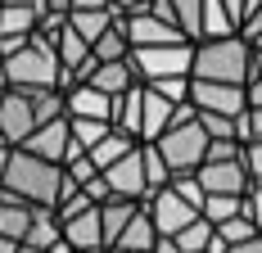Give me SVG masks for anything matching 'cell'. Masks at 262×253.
<instances>
[{
    "label": "cell",
    "instance_id": "7bdbcfd3",
    "mask_svg": "<svg viewBox=\"0 0 262 253\" xmlns=\"http://www.w3.org/2000/svg\"><path fill=\"white\" fill-rule=\"evenodd\" d=\"M226 253H262V235H253V240H244V244H231Z\"/></svg>",
    "mask_w": 262,
    "mask_h": 253
},
{
    "label": "cell",
    "instance_id": "e575fe53",
    "mask_svg": "<svg viewBox=\"0 0 262 253\" xmlns=\"http://www.w3.org/2000/svg\"><path fill=\"white\" fill-rule=\"evenodd\" d=\"M63 177L73 181V185H86V181H95L100 177V172H95V163H91V158H86V154H73V158H68V163H63Z\"/></svg>",
    "mask_w": 262,
    "mask_h": 253
},
{
    "label": "cell",
    "instance_id": "d6a6232c",
    "mask_svg": "<svg viewBox=\"0 0 262 253\" xmlns=\"http://www.w3.org/2000/svg\"><path fill=\"white\" fill-rule=\"evenodd\" d=\"M199 131L208 140H235V118H222V113H194Z\"/></svg>",
    "mask_w": 262,
    "mask_h": 253
},
{
    "label": "cell",
    "instance_id": "603a6c76",
    "mask_svg": "<svg viewBox=\"0 0 262 253\" xmlns=\"http://www.w3.org/2000/svg\"><path fill=\"white\" fill-rule=\"evenodd\" d=\"M41 27V14L36 9H23V5H0V36H36Z\"/></svg>",
    "mask_w": 262,
    "mask_h": 253
},
{
    "label": "cell",
    "instance_id": "cb8c5ba5",
    "mask_svg": "<svg viewBox=\"0 0 262 253\" xmlns=\"http://www.w3.org/2000/svg\"><path fill=\"white\" fill-rule=\"evenodd\" d=\"M127 54H131V46H127V36H122V27H118V23L91 41V59H95V64H122Z\"/></svg>",
    "mask_w": 262,
    "mask_h": 253
},
{
    "label": "cell",
    "instance_id": "52a82bcc",
    "mask_svg": "<svg viewBox=\"0 0 262 253\" xmlns=\"http://www.w3.org/2000/svg\"><path fill=\"white\" fill-rule=\"evenodd\" d=\"M140 208L149 213V222H154V230L163 235V240H172V235H177L181 226H190V222L199 217V213H194V208H190V203H185L181 195L172 190V185L154 190V195H149V199L140 203Z\"/></svg>",
    "mask_w": 262,
    "mask_h": 253
},
{
    "label": "cell",
    "instance_id": "2e32d148",
    "mask_svg": "<svg viewBox=\"0 0 262 253\" xmlns=\"http://www.w3.org/2000/svg\"><path fill=\"white\" fill-rule=\"evenodd\" d=\"M86 86H95L100 95L118 100V95H127L131 86H136V68H131L127 59H122V64H95L91 77H86Z\"/></svg>",
    "mask_w": 262,
    "mask_h": 253
},
{
    "label": "cell",
    "instance_id": "5bb4252c",
    "mask_svg": "<svg viewBox=\"0 0 262 253\" xmlns=\"http://www.w3.org/2000/svg\"><path fill=\"white\" fill-rule=\"evenodd\" d=\"M59 95H63V118H95V122H113V100L100 95L95 86L77 81V86H68V91H59Z\"/></svg>",
    "mask_w": 262,
    "mask_h": 253
},
{
    "label": "cell",
    "instance_id": "4dcf8cb0",
    "mask_svg": "<svg viewBox=\"0 0 262 253\" xmlns=\"http://www.w3.org/2000/svg\"><path fill=\"white\" fill-rule=\"evenodd\" d=\"M172 14H177V32L194 46L199 41V0H172Z\"/></svg>",
    "mask_w": 262,
    "mask_h": 253
},
{
    "label": "cell",
    "instance_id": "f546056e",
    "mask_svg": "<svg viewBox=\"0 0 262 253\" xmlns=\"http://www.w3.org/2000/svg\"><path fill=\"white\" fill-rule=\"evenodd\" d=\"M140 167H145V190L154 195V190H163L167 185V167H163V158H158V150L154 145H140Z\"/></svg>",
    "mask_w": 262,
    "mask_h": 253
},
{
    "label": "cell",
    "instance_id": "5b68a950",
    "mask_svg": "<svg viewBox=\"0 0 262 253\" xmlns=\"http://www.w3.org/2000/svg\"><path fill=\"white\" fill-rule=\"evenodd\" d=\"M154 150H158V158H163V167H167V177H190V172L204 163L208 136L199 131V122L167 126V131L154 140Z\"/></svg>",
    "mask_w": 262,
    "mask_h": 253
},
{
    "label": "cell",
    "instance_id": "83f0119b",
    "mask_svg": "<svg viewBox=\"0 0 262 253\" xmlns=\"http://www.w3.org/2000/svg\"><path fill=\"white\" fill-rule=\"evenodd\" d=\"M108 131H113V122H95V118H68V136H73V145H77L81 154L91 150V145H100Z\"/></svg>",
    "mask_w": 262,
    "mask_h": 253
},
{
    "label": "cell",
    "instance_id": "4316f807",
    "mask_svg": "<svg viewBox=\"0 0 262 253\" xmlns=\"http://www.w3.org/2000/svg\"><path fill=\"white\" fill-rule=\"evenodd\" d=\"M244 213V195H204V208H199V217L212 222V226H222V222H231Z\"/></svg>",
    "mask_w": 262,
    "mask_h": 253
},
{
    "label": "cell",
    "instance_id": "f6af8a7d",
    "mask_svg": "<svg viewBox=\"0 0 262 253\" xmlns=\"http://www.w3.org/2000/svg\"><path fill=\"white\" fill-rule=\"evenodd\" d=\"M249 81H262V50H253V59H249Z\"/></svg>",
    "mask_w": 262,
    "mask_h": 253
},
{
    "label": "cell",
    "instance_id": "7a4b0ae2",
    "mask_svg": "<svg viewBox=\"0 0 262 253\" xmlns=\"http://www.w3.org/2000/svg\"><path fill=\"white\" fill-rule=\"evenodd\" d=\"M0 195L54 213V203L63 195V167H54V163H46V158H36L27 150H9L5 177H0Z\"/></svg>",
    "mask_w": 262,
    "mask_h": 253
},
{
    "label": "cell",
    "instance_id": "f1b7e54d",
    "mask_svg": "<svg viewBox=\"0 0 262 253\" xmlns=\"http://www.w3.org/2000/svg\"><path fill=\"white\" fill-rule=\"evenodd\" d=\"M212 240V222H204V217H194L190 226H181L177 235H172V244H177V253H204Z\"/></svg>",
    "mask_w": 262,
    "mask_h": 253
},
{
    "label": "cell",
    "instance_id": "e0dca14e",
    "mask_svg": "<svg viewBox=\"0 0 262 253\" xmlns=\"http://www.w3.org/2000/svg\"><path fill=\"white\" fill-rule=\"evenodd\" d=\"M63 18H68V27L77 32L86 46H91L100 32H108V27L118 23V9H113V5H104V9H68Z\"/></svg>",
    "mask_w": 262,
    "mask_h": 253
},
{
    "label": "cell",
    "instance_id": "60d3db41",
    "mask_svg": "<svg viewBox=\"0 0 262 253\" xmlns=\"http://www.w3.org/2000/svg\"><path fill=\"white\" fill-rule=\"evenodd\" d=\"M113 9H118V18H127V14H145L149 9V0H108Z\"/></svg>",
    "mask_w": 262,
    "mask_h": 253
},
{
    "label": "cell",
    "instance_id": "bcb514c9",
    "mask_svg": "<svg viewBox=\"0 0 262 253\" xmlns=\"http://www.w3.org/2000/svg\"><path fill=\"white\" fill-rule=\"evenodd\" d=\"M9 150H14V145H0V177H5V163H9Z\"/></svg>",
    "mask_w": 262,
    "mask_h": 253
},
{
    "label": "cell",
    "instance_id": "8d00e7d4",
    "mask_svg": "<svg viewBox=\"0 0 262 253\" xmlns=\"http://www.w3.org/2000/svg\"><path fill=\"white\" fill-rule=\"evenodd\" d=\"M244 217H249L253 230L262 235V181H253V185L244 190Z\"/></svg>",
    "mask_w": 262,
    "mask_h": 253
},
{
    "label": "cell",
    "instance_id": "ab89813d",
    "mask_svg": "<svg viewBox=\"0 0 262 253\" xmlns=\"http://www.w3.org/2000/svg\"><path fill=\"white\" fill-rule=\"evenodd\" d=\"M239 36H244V41H258V36H262V5L253 9V14H249V18H244V27H239Z\"/></svg>",
    "mask_w": 262,
    "mask_h": 253
},
{
    "label": "cell",
    "instance_id": "8992f818",
    "mask_svg": "<svg viewBox=\"0 0 262 253\" xmlns=\"http://www.w3.org/2000/svg\"><path fill=\"white\" fill-rule=\"evenodd\" d=\"M190 41H172V46H149V50H131L127 64L136 68V81H163V77H190Z\"/></svg>",
    "mask_w": 262,
    "mask_h": 253
},
{
    "label": "cell",
    "instance_id": "7c38bea8",
    "mask_svg": "<svg viewBox=\"0 0 262 253\" xmlns=\"http://www.w3.org/2000/svg\"><path fill=\"white\" fill-rule=\"evenodd\" d=\"M122 27V36H127L131 50H149V46H172V41H185L181 32H172L167 23H158L149 14H127V18H118Z\"/></svg>",
    "mask_w": 262,
    "mask_h": 253
},
{
    "label": "cell",
    "instance_id": "8fae6325",
    "mask_svg": "<svg viewBox=\"0 0 262 253\" xmlns=\"http://www.w3.org/2000/svg\"><path fill=\"white\" fill-rule=\"evenodd\" d=\"M194 181L204 195H244L249 190V172H244V158H222V163H199Z\"/></svg>",
    "mask_w": 262,
    "mask_h": 253
},
{
    "label": "cell",
    "instance_id": "836d02e7",
    "mask_svg": "<svg viewBox=\"0 0 262 253\" xmlns=\"http://www.w3.org/2000/svg\"><path fill=\"white\" fill-rule=\"evenodd\" d=\"M212 230H217V240H222L226 249H231V244H244V240H253V235H258V230H253V222H249L244 213H239V217H231V222H222V226H212Z\"/></svg>",
    "mask_w": 262,
    "mask_h": 253
},
{
    "label": "cell",
    "instance_id": "f35d334b",
    "mask_svg": "<svg viewBox=\"0 0 262 253\" xmlns=\"http://www.w3.org/2000/svg\"><path fill=\"white\" fill-rule=\"evenodd\" d=\"M258 5H262V0H222V9L231 14V23H235V32L244 27V18H249V14H253Z\"/></svg>",
    "mask_w": 262,
    "mask_h": 253
},
{
    "label": "cell",
    "instance_id": "4fadbf2b",
    "mask_svg": "<svg viewBox=\"0 0 262 253\" xmlns=\"http://www.w3.org/2000/svg\"><path fill=\"white\" fill-rule=\"evenodd\" d=\"M59 240L73 253H104V235H100V208H86L77 217L59 222Z\"/></svg>",
    "mask_w": 262,
    "mask_h": 253
},
{
    "label": "cell",
    "instance_id": "d6986e66",
    "mask_svg": "<svg viewBox=\"0 0 262 253\" xmlns=\"http://www.w3.org/2000/svg\"><path fill=\"white\" fill-rule=\"evenodd\" d=\"M154 240H158V230H154V222H149V213H145V208H136V217H131L127 226H122V235L113 240V249L149 253V249H154Z\"/></svg>",
    "mask_w": 262,
    "mask_h": 253
},
{
    "label": "cell",
    "instance_id": "ee69618b",
    "mask_svg": "<svg viewBox=\"0 0 262 253\" xmlns=\"http://www.w3.org/2000/svg\"><path fill=\"white\" fill-rule=\"evenodd\" d=\"M0 5H23V9H36V14L50 9V0H0Z\"/></svg>",
    "mask_w": 262,
    "mask_h": 253
},
{
    "label": "cell",
    "instance_id": "9c48e42d",
    "mask_svg": "<svg viewBox=\"0 0 262 253\" xmlns=\"http://www.w3.org/2000/svg\"><path fill=\"white\" fill-rule=\"evenodd\" d=\"M100 177H104V185H108L113 199H131V203H145V199H149V190H145V167H140V145L127 150L113 167H104Z\"/></svg>",
    "mask_w": 262,
    "mask_h": 253
},
{
    "label": "cell",
    "instance_id": "7402d4cb",
    "mask_svg": "<svg viewBox=\"0 0 262 253\" xmlns=\"http://www.w3.org/2000/svg\"><path fill=\"white\" fill-rule=\"evenodd\" d=\"M217 36H235V23L222 9V0H199V41H217Z\"/></svg>",
    "mask_w": 262,
    "mask_h": 253
},
{
    "label": "cell",
    "instance_id": "1f68e13d",
    "mask_svg": "<svg viewBox=\"0 0 262 253\" xmlns=\"http://www.w3.org/2000/svg\"><path fill=\"white\" fill-rule=\"evenodd\" d=\"M149 91H154L158 100H167V104H185L190 100V77H163V81H149Z\"/></svg>",
    "mask_w": 262,
    "mask_h": 253
},
{
    "label": "cell",
    "instance_id": "484cf974",
    "mask_svg": "<svg viewBox=\"0 0 262 253\" xmlns=\"http://www.w3.org/2000/svg\"><path fill=\"white\" fill-rule=\"evenodd\" d=\"M23 244H27V249H36V253H46L50 244H59V222H54L50 208H36V217H32V226H27Z\"/></svg>",
    "mask_w": 262,
    "mask_h": 253
},
{
    "label": "cell",
    "instance_id": "44dd1931",
    "mask_svg": "<svg viewBox=\"0 0 262 253\" xmlns=\"http://www.w3.org/2000/svg\"><path fill=\"white\" fill-rule=\"evenodd\" d=\"M136 208H140V203H131V199H108V203H100V235H104V249H113V240H118L122 226L136 217Z\"/></svg>",
    "mask_w": 262,
    "mask_h": 253
},
{
    "label": "cell",
    "instance_id": "d590c367",
    "mask_svg": "<svg viewBox=\"0 0 262 253\" xmlns=\"http://www.w3.org/2000/svg\"><path fill=\"white\" fill-rule=\"evenodd\" d=\"M167 185H172V190H177V195H181V199L190 203L194 213L204 208V190H199V181H194V172H190V177H172V181H167Z\"/></svg>",
    "mask_w": 262,
    "mask_h": 253
},
{
    "label": "cell",
    "instance_id": "ba28073f",
    "mask_svg": "<svg viewBox=\"0 0 262 253\" xmlns=\"http://www.w3.org/2000/svg\"><path fill=\"white\" fill-rule=\"evenodd\" d=\"M18 150L36 154V158H46V163H54V167H63V163H68L73 154H81L77 145H73V136H68V118H54V122L36 126V131L27 136Z\"/></svg>",
    "mask_w": 262,
    "mask_h": 253
},
{
    "label": "cell",
    "instance_id": "6da1fadb",
    "mask_svg": "<svg viewBox=\"0 0 262 253\" xmlns=\"http://www.w3.org/2000/svg\"><path fill=\"white\" fill-rule=\"evenodd\" d=\"M63 118L59 91H32V86H0V136L18 150L36 126Z\"/></svg>",
    "mask_w": 262,
    "mask_h": 253
},
{
    "label": "cell",
    "instance_id": "9a60e30c",
    "mask_svg": "<svg viewBox=\"0 0 262 253\" xmlns=\"http://www.w3.org/2000/svg\"><path fill=\"white\" fill-rule=\"evenodd\" d=\"M172 109H177V104L158 100L149 86H140V145H154L158 136L167 131V122H172Z\"/></svg>",
    "mask_w": 262,
    "mask_h": 253
},
{
    "label": "cell",
    "instance_id": "30bf717a",
    "mask_svg": "<svg viewBox=\"0 0 262 253\" xmlns=\"http://www.w3.org/2000/svg\"><path fill=\"white\" fill-rule=\"evenodd\" d=\"M190 109H194V113H222V118H239V113H244V86L190 81Z\"/></svg>",
    "mask_w": 262,
    "mask_h": 253
},
{
    "label": "cell",
    "instance_id": "b9f144b4",
    "mask_svg": "<svg viewBox=\"0 0 262 253\" xmlns=\"http://www.w3.org/2000/svg\"><path fill=\"white\" fill-rule=\"evenodd\" d=\"M244 109H262V81H244Z\"/></svg>",
    "mask_w": 262,
    "mask_h": 253
},
{
    "label": "cell",
    "instance_id": "74e56055",
    "mask_svg": "<svg viewBox=\"0 0 262 253\" xmlns=\"http://www.w3.org/2000/svg\"><path fill=\"white\" fill-rule=\"evenodd\" d=\"M239 158H244L249 185H253V181H262V140H253V145H239Z\"/></svg>",
    "mask_w": 262,
    "mask_h": 253
},
{
    "label": "cell",
    "instance_id": "ac0fdd59",
    "mask_svg": "<svg viewBox=\"0 0 262 253\" xmlns=\"http://www.w3.org/2000/svg\"><path fill=\"white\" fill-rule=\"evenodd\" d=\"M32 217H36V208H32V203L0 195V235H5V240L23 244V235H27V226H32Z\"/></svg>",
    "mask_w": 262,
    "mask_h": 253
},
{
    "label": "cell",
    "instance_id": "3957f363",
    "mask_svg": "<svg viewBox=\"0 0 262 253\" xmlns=\"http://www.w3.org/2000/svg\"><path fill=\"white\" fill-rule=\"evenodd\" d=\"M249 41L244 36H217V41H194L190 50V81H222V86H244L249 81Z\"/></svg>",
    "mask_w": 262,
    "mask_h": 253
},
{
    "label": "cell",
    "instance_id": "277c9868",
    "mask_svg": "<svg viewBox=\"0 0 262 253\" xmlns=\"http://www.w3.org/2000/svg\"><path fill=\"white\" fill-rule=\"evenodd\" d=\"M0 86H32V91H63V73L54 59L50 36H27L23 50L0 59Z\"/></svg>",
    "mask_w": 262,
    "mask_h": 253
},
{
    "label": "cell",
    "instance_id": "d4e9b609",
    "mask_svg": "<svg viewBox=\"0 0 262 253\" xmlns=\"http://www.w3.org/2000/svg\"><path fill=\"white\" fill-rule=\"evenodd\" d=\"M127 150H136V140H127L122 131H108L100 145H91V150H86V158L95 163V172H104V167H113V163H118Z\"/></svg>",
    "mask_w": 262,
    "mask_h": 253
},
{
    "label": "cell",
    "instance_id": "681fc988",
    "mask_svg": "<svg viewBox=\"0 0 262 253\" xmlns=\"http://www.w3.org/2000/svg\"><path fill=\"white\" fill-rule=\"evenodd\" d=\"M104 253H127V249H104Z\"/></svg>",
    "mask_w": 262,
    "mask_h": 253
},
{
    "label": "cell",
    "instance_id": "7dc6e473",
    "mask_svg": "<svg viewBox=\"0 0 262 253\" xmlns=\"http://www.w3.org/2000/svg\"><path fill=\"white\" fill-rule=\"evenodd\" d=\"M249 50H262V36H258V41H249Z\"/></svg>",
    "mask_w": 262,
    "mask_h": 253
},
{
    "label": "cell",
    "instance_id": "ffe728a7",
    "mask_svg": "<svg viewBox=\"0 0 262 253\" xmlns=\"http://www.w3.org/2000/svg\"><path fill=\"white\" fill-rule=\"evenodd\" d=\"M113 131H122L127 140L140 145V81L131 86L127 95H118V100H113Z\"/></svg>",
    "mask_w": 262,
    "mask_h": 253
},
{
    "label": "cell",
    "instance_id": "c3c4849f",
    "mask_svg": "<svg viewBox=\"0 0 262 253\" xmlns=\"http://www.w3.org/2000/svg\"><path fill=\"white\" fill-rule=\"evenodd\" d=\"M14 253H36V249H27V244H18V249H14Z\"/></svg>",
    "mask_w": 262,
    "mask_h": 253
}]
</instances>
